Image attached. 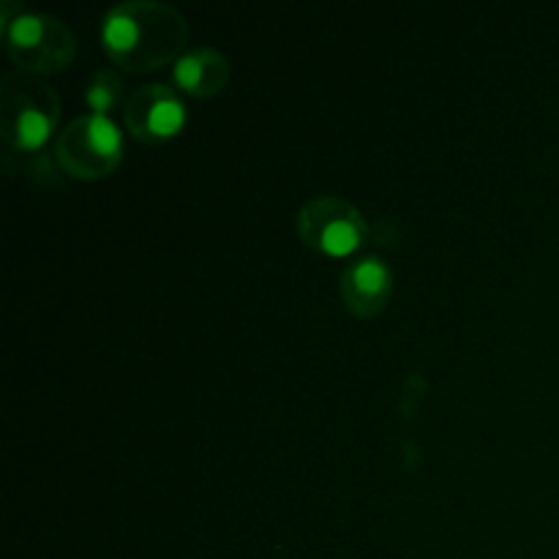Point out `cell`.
Masks as SVG:
<instances>
[{
  "label": "cell",
  "instance_id": "cell-9",
  "mask_svg": "<svg viewBox=\"0 0 559 559\" xmlns=\"http://www.w3.org/2000/svg\"><path fill=\"white\" fill-rule=\"evenodd\" d=\"M87 104L96 109V115H107V109L115 104V91H109V85H93L87 91Z\"/></svg>",
  "mask_w": 559,
  "mask_h": 559
},
{
  "label": "cell",
  "instance_id": "cell-8",
  "mask_svg": "<svg viewBox=\"0 0 559 559\" xmlns=\"http://www.w3.org/2000/svg\"><path fill=\"white\" fill-rule=\"evenodd\" d=\"M41 20L38 16H31V14H22L20 20L11 25V44H16V47H33V44L41 38Z\"/></svg>",
  "mask_w": 559,
  "mask_h": 559
},
{
  "label": "cell",
  "instance_id": "cell-6",
  "mask_svg": "<svg viewBox=\"0 0 559 559\" xmlns=\"http://www.w3.org/2000/svg\"><path fill=\"white\" fill-rule=\"evenodd\" d=\"M16 134H20V145L27 151H36L47 142L49 136V118H44L38 109H27L16 120Z\"/></svg>",
  "mask_w": 559,
  "mask_h": 559
},
{
  "label": "cell",
  "instance_id": "cell-5",
  "mask_svg": "<svg viewBox=\"0 0 559 559\" xmlns=\"http://www.w3.org/2000/svg\"><path fill=\"white\" fill-rule=\"evenodd\" d=\"M136 38H140L136 22L126 11H112L107 16V22H104V44H107V49L126 52V49L134 47Z\"/></svg>",
  "mask_w": 559,
  "mask_h": 559
},
{
  "label": "cell",
  "instance_id": "cell-4",
  "mask_svg": "<svg viewBox=\"0 0 559 559\" xmlns=\"http://www.w3.org/2000/svg\"><path fill=\"white\" fill-rule=\"evenodd\" d=\"M320 246L328 251V254H333V257L353 254V251L360 246L358 227H355L353 222H344V218H338V222H331L325 229H322Z\"/></svg>",
  "mask_w": 559,
  "mask_h": 559
},
{
  "label": "cell",
  "instance_id": "cell-7",
  "mask_svg": "<svg viewBox=\"0 0 559 559\" xmlns=\"http://www.w3.org/2000/svg\"><path fill=\"white\" fill-rule=\"evenodd\" d=\"M175 80L186 91H197L202 85V80H205V60H202V55H189V58L178 60V66H175Z\"/></svg>",
  "mask_w": 559,
  "mask_h": 559
},
{
  "label": "cell",
  "instance_id": "cell-2",
  "mask_svg": "<svg viewBox=\"0 0 559 559\" xmlns=\"http://www.w3.org/2000/svg\"><path fill=\"white\" fill-rule=\"evenodd\" d=\"M349 282L364 298H380L388 293V267L382 265V260H364L349 273Z\"/></svg>",
  "mask_w": 559,
  "mask_h": 559
},
{
  "label": "cell",
  "instance_id": "cell-1",
  "mask_svg": "<svg viewBox=\"0 0 559 559\" xmlns=\"http://www.w3.org/2000/svg\"><path fill=\"white\" fill-rule=\"evenodd\" d=\"M186 107L180 98H158L147 112V129L156 136H175L186 126Z\"/></svg>",
  "mask_w": 559,
  "mask_h": 559
},
{
  "label": "cell",
  "instance_id": "cell-3",
  "mask_svg": "<svg viewBox=\"0 0 559 559\" xmlns=\"http://www.w3.org/2000/svg\"><path fill=\"white\" fill-rule=\"evenodd\" d=\"M87 140H91L93 151L104 158L118 156L120 147H123V134H120L115 120H109L107 115H93L87 120Z\"/></svg>",
  "mask_w": 559,
  "mask_h": 559
}]
</instances>
